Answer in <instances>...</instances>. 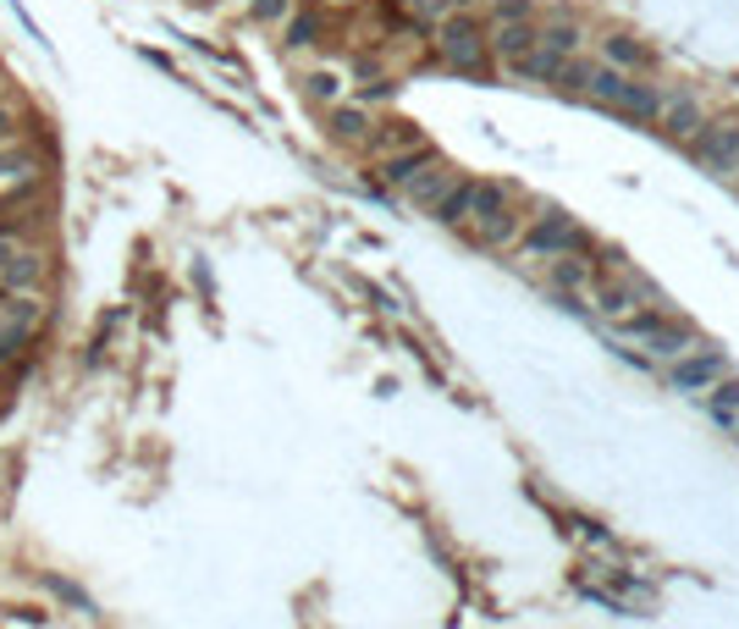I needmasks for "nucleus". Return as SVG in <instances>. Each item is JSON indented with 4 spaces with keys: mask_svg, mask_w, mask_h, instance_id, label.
<instances>
[{
    "mask_svg": "<svg viewBox=\"0 0 739 629\" xmlns=\"http://www.w3.org/2000/svg\"><path fill=\"white\" fill-rule=\"evenodd\" d=\"M480 243H513L519 238V221H513V210H508V193L497 188V182H469V221H463Z\"/></svg>",
    "mask_w": 739,
    "mask_h": 629,
    "instance_id": "1",
    "label": "nucleus"
},
{
    "mask_svg": "<svg viewBox=\"0 0 739 629\" xmlns=\"http://www.w3.org/2000/svg\"><path fill=\"white\" fill-rule=\"evenodd\" d=\"M586 591L591 597H601V602H612V608H623V613H651L657 608V597L629 575V569H612V563H591V575H586Z\"/></svg>",
    "mask_w": 739,
    "mask_h": 629,
    "instance_id": "2",
    "label": "nucleus"
},
{
    "mask_svg": "<svg viewBox=\"0 0 739 629\" xmlns=\"http://www.w3.org/2000/svg\"><path fill=\"white\" fill-rule=\"evenodd\" d=\"M44 271H50L44 249L17 243V249L0 260V293H39V288H44Z\"/></svg>",
    "mask_w": 739,
    "mask_h": 629,
    "instance_id": "3",
    "label": "nucleus"
},
{
    "mask_svg": "<svg viewBox=\"0 0 739 629\" xmlns=\"http://www.w3.org/2000/svg\"><path fill=\"white\" fill-rule=\"evenodd\" d=\"M530 249L547 254V260H558V254H580V249H586V232H580L569 216L552 210V216H541V221L530 227Z\"/></svg>",
    "mask_w": 739,
    "mask_h": 629,
    "instance_id": "4",
    "label": "nucleus"
},
{
    "mask_svg": "<svg viewBox=\"0 0 739 629\" xmlns=\"http://www.w3.org/2000/svg\"><path fill=\"white\" fill-rule=\"evenodd\" d=\"M437 50H442L452 67H463V72H475L480 61H486V44H480V33H475V22H452V17H442V33H437Z\"/></svg>",
    "mask_w": 739,
    "mask_h": 629,
    "instance_id": "5",
    "label": "nucleus"
},
{
    "mask_svg": "<svg viewBox=\"0 0 739 629\" xmlns=\"http://www.w3.org/2000/svg\"><path fill=\"white\" fill-rule=\"evenodd\" d=\"M696 160H701L707 171H718V177H735L739 171V133L735 128H707V122H701V133H696Z\"/></svg>",
    "mask_w": 739,
    "mask_h": 629,
    "instance_id": "6",
    "label": "nucleus"
},
{
    "mask_svg": "<svg viewBox=\"0 0 739 629\" xmlns=\"http://www.w3.org/2000/svg\"><path fill=\"white\" fill-rule=\"evenodd\" d=\"M723 376V353L718 348H690L685 359H673V387L679 392H701Z\"/></svg>",
    "mask_w": 739,
    "mask_h": 629,
    "instance_id": "7",
    "label": "nucleus"
},
{
    "mask_svg": "<svg viewBox=\"0 0 739 629\" xmlns=\"http://www.w3.org/2000/svg\"><path fill=\"white\" fill-rule=\"evenodd\" d=\"M452 182H458V171H452V166H442V160H431V166H426L415 182H403V193H409V204H415V210H437V204L447 199V188H452Z\"/></svg>",
    "mask_w": 739,
    "mask_h": 629,
    "instance_id": "8",
    "label": "nucleus"
},
{
    "mask_svg": "<svg viewBox=\"0 0 739 629\" xmlns=\"http://www.w3.org/2000/svg\"><path fill=\"white\" fill-rule=\"evenodd\" d=\"M33 171H39L33 144H22V139L0 144V193H11V188H28V182H33Z\"/></svg>",
    "mask_w": 739,
    "mask_h": 629,
    "instance_id": "9",
    "label": "nucleus"
},
{
    "mask_svg": "<svg viewBox=\"0 0 739 629\" xmlns=\"http://www.w3.org/2000/svg\"><path fill=\"white\" fill-rule=\"evenodd\" d=\"M657 122H662L668 139H696V133H701V106H696V100H673V94H662Z\"/></svg>",
    "mask_w": 739,
    "mask_h": 629,
    "instance_id": "10",
    "label": "nucleus"
},
{
    "mask_svg": "<svg viewBox=\"0 0 739 629\" xmlns=\"http://www.w3.org/2000/svg\"><path fill=\"white\" fill-rule=\"evenodd\" d=\"M601 67H612V72H635V67H646V44L629 39V33H607V39H601Z\"/></svg>",
    "mask_w": 739,
    "mask_h": 629,
    "instance_id": "11",
    "label": "nucleus"
},
{
    "mask_svg": "<svg viewBox=\"0 0 739 629\" xmlns=\"http://www.w3.org/2000/svg\"><path fill=\"white\" fill-rule=\"evenodd\" d=\"M519 78H530V83H552V78H563V56H552V50H541V44H530L525 56H513L508 61Z\"/></svg>",
    "mask_w": 739,
    "mask_h": 629,
    "instance_id": "12",
    "label": "nucleus"
},
{
    "mask_svg": "<svg viewBox=\"0 0 739 629\" xmlns=\"http://www.w3.org/2000/svg\"><path fill=\"white\" fill-rule=\"evenodd\" d=\"M530 44H536V28H530V22H497L486 50H491V56H502V61H513V56H525Z\"/></svg>",
    "mask_w": 739,
    "mask_h": 629,
    "instance_id": "13",
    "label": "nucleus"
},
{
    "mask_svg": "<svg viewBox=\"0 0 739 629\" xmlns=\"http://www.w3.org/2000/svg\"><path fill=\"white\" fill-rule=\"evenodd\" d=\"M431 160H437V156H431L426 144H420V150H403V156H387V166H381V182H387V188H403V182H415V177H420Z\"/></svg>",
    "mask_w": 739,
    "mask_h": 629,
    "instance_id": "14",
    "label": "nucleus"
},
{
    "mask_svg": "<svg viewBox=\"0 0 739 629\" xmlns=\"http://www.w3.org/2000/svg\"><path fill=\"white\" fill-rule=\"evenodd\" d=\"M536 44H541V50H552V56H563V61H569V56H580V44H586V33H580V28H575V22H552V28H547V33H536Z\"/></svg>",
    "mask_w": 739,
    "mask_h": 629,
    "instance_id": "15",
    "label": "nucleus"
},
{
    "mask_svg": "<svg viewBox=\"0 0 739 629\" xmlns=\"http://www.w3.org/2000/svg\"><path fill=\"white\" fill-rule=\"evenodd\" d=\"M331 133L342 144H359V139H370V117L359 106H331Z\"/></svg>",
    "mask_w": 739,
    "mask_h": 629,
    "instance_id": "16",
    "label": "nucleus"
},
{
    "mask_svg": "<svg viewBox=\"0 0 739 629\" xmlns=\"http://www.w3.org/2000/svg\"><path fill=\"white\" fill-rule=\"evenodd\" d=\"M596 310L607 314V320H629L640 304H635V288H623V282H607V288H596Z\"/></svg>",
    "mask_w": 739,
    "mask_h": 629,
    "instance_id": "17",
    "label": "nucleus"
},
{
    "mask_svg": "<svg viewBox=\"0 0 739 629\" xmlns=\"http://www.w3.org/2000/svg\"><path fill=\"white\" fill-rule=\"evenodd\" d=\"M303 94H309V100H320V106H342V94H348V89H342V72L320 67V72H309V78H303Z\"/></svg>",
    "mask_w": 739,
    "mask_h": 629,
    "instance_id": "18",
    "label": "nucleus"
},
{
    "mask_svg": "<svg viewBox=\"0 0 739 629\" xmlns=\"http://www.w3.org/2000/svg\"><path fill=\"white\" fill-rule=\"evenodd\" d=\"M707 403H712V415H718L723 426H735L739 420V381H723V376H718V381L707 387Z\"/></svg>",
    "mask_w": 739,
    "mask_h": 629,
    "instance_id": "19",
    "label": "nucleus"
},
{
    "mask_svg": "<svg viewBox=\"0 0 739 629\" xmlns=\"http://www.w3.org/2000/svg\"><path fill=\"white\" fill-rule=\"evenodd\" d=\"M426 139L409 128V122H387V133H376V150L381 156H403V150H420Z\"/></svg>",
    "mask_w": 739,
    "mask_h": 629,
    "instance_id": "20",
    "label": "nucleus"
},
{
    "mask_svg": "<svg viewBox=\"0 0 739 629\" xmlns=\"http://www.w3.org/2000/svg\"><path fill=\"white\" fill-rule=\"evenodd\" d=\"M431 216L447 221V227H463V221H469V182H452V188H447V199L431 210Z\"/></svg>",
    "mask_w": 739,
    "mask_h": 629,
    "instance_id": "21",
    "label": "nucleus"
},
{
    "mask_svg": "<svg viewBox=\"0 0 739 629\" xmlns=\"http://www.w3.org/2000/svg\"><path fill=\"white\" fill-rule=\"evenodd\" d=\"M552 282H558V288H591V260H563V266L552 271Z\"/></svg>",
    "mask_w": 739,
    "mask_h": 629,
    "instance_id": "22",
    "label": "nucleus"
},
{
    "mask_svg": "<svg viewBox=\"0 0 739 629\" xmlns=\"http://www.w3.org/2000/svg\"><path fill=\"white\" fill-rule=\"evenodd\" d=\"M452 6H458V0H403V11H409V17H420V22H442Z\"/></svg>",
    "mask_w": 739,
    "mask_h": 629,
    "instance_id": "23",
    "label": "nucleus"
},
{
    "mask_svg": "<svg viewBox=\"0 0 739 629\" xmlns=\"http://www.w3.org/2000/svg\"><path fill=\"white\" fill-rule=\"evenodd\" d=\"M260 22H288L293 17V0H249Z\"/></svg>",
    "mask_w": 739,
    "mask_h": 629,
    "instance_id": "24",
    "label": "nucleus"
},
{
    "mask_svg": "<svg viewBox=\"0 0 739 629\" xmlns=\"http://www.w3.org/2000/svg\"><path fill=\"white\" fill-rule=\"evenodd\" d=\"M22 342H28V331H22L17 320H6V314H0V359H11Z\"/></svg>",
    "mask_w": 739,
    "mask_h": 629,
    "instance_id": "25",
    "label": "nucleus"
},
{
    "mask_svg": "<svg viewBox=\"0 0 739 629\" xmlns=\"http://www.w3.org/2000/svg\"><path fill=\"white\" fill-rule=\"evenodd\" d=\"M491 17H497V22H525V17H530V0H497Z\"/></svg>",
    "mask_w": 739,
    "mask_h": 629,
    "instance_id": "26",
    "label": "nucleus"
},
{
    "mask_svg": "<svg viewBox=\"0 0 739 629\" xmlns=\"http://www.w3.org/2000/svg\"><path fill=\"white\" fill-rule=\"evenodd\" d=\"M288 33H293L288 44H314V22H303V17H298V22L288 28Z\"/></svg>",
    "mask_w": 739,
    "mask_h": 629,
    "instance_id": "27",
    "label": "nucleus"
},
{
    "mask_svg": "<svg viewBox=\"0 0 739 629\" xmlns=\"http://www.w3.org/2000/svg\"><path fill=\"white\" fill-rule=\"evenodd\" d=\"M11 139H17V111L0 106V144H11Z\"/></svg>",
    "mask_w": 739,
    "mask_h": 629,
    "instance_id": "28",
    "label": "nucleus"
},
{
    "mask_svg": "<svg viewBox=\"0 0 739 629\" xmlns=\"http://www.w3.org/2000/svg\"><path fill=\"white\" fill-rule=\"evenodd\" d=\"M326 6H353V0H326Z\"/></svg>",
    "mask_w": 739,
    "mask_h": 629,
    "instance_id": "29",
    "label": "nucleus"
},
{
    "mask_svg": "<svg viewBox=\"0 0 739 629\" xmlns=\"http://www.w3.org/2000/svg\"><path fill=\"white\" fill-rule=\"evenodd\" d=\"M735 182H739V171H735Z\"/></svg>",
    "mask_w": 739,
    "mask_h": 629,
    "instance_id": "30",
    "label": "nucleus"
},
{
    "mask_svg": "<svg viewBox=\"0 0 739 629\" xmlns=\"http://www.w3.org/2000/svg\"><path fill=\"white\" fill-rule=\"evenodd\" d=\"M735 426H739V420H735Z\"/></svg>",
    "mask_w": 739,
    "mask_h": 629,
    "instance_id": "31",
    "label": "nucleus"
}]
</instances>
